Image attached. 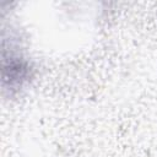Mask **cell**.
<instances>
[{"label": "cell", "mask_w": 157, "mask_h": 157, "mask_svg": "<svg viewBox=\"0 0 157 157\" xmlns=\"http://www.w3.org/2000/svg\"><path fill=\"white\" fill-rule=\"evenodd\" d=\"M36 76L33 60L22 44L20 32L12 25L1 31V88L7 97L26 90Z\"/></svg>", "instance_id": "1"}]
</instances>
